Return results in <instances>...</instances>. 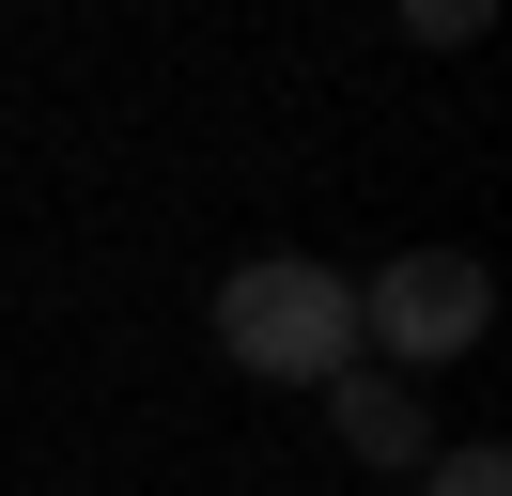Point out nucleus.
<instances>
[{"label": "nucleus", "mask_w": 512, "mask_h": 496, "mask_svg": "<svg viewBox=\"0 0 512 496\" xmlns=\"http://www.w3.org/2000/svg\"><path fill=\"white\" fill-rule=\"evenodd\" d=\"M218 357L264 372V388H342V372H357V279L311 264V248L233 264L218 279Z\"/></svg>", "instance_id": "1"}, {"label": "nucleus", "mask_w": 512, "mask_h": 496, "mask_svg": "<svg viewBox=\"0 0 512 496\" xmlns=\"http://www.w3.org/2000/svg\"><path fill=\"white\" fill-rule=\"evenodd\" d=\"M481 326H497V279L466 248H388L357 279V357H388V372H450Z\"/></svg>", "instance_id": "2"}, {"label": "nucleus", "mask_w": 512, "mask_h": 496, "mask_svg": "<svg viewBox=\"0 0 512 496\" xmlns=\"http://www.w3.org/2000/svg\"><path fill=\"white\" fill-rule=\"evenodd\" d=\"M326 419H342L357 465H419V403H404V372H342V388H326Z\"/></svg>", "instance_id": "3"}, {"label": "nucleus", "mask_w": 512, "mask_h": 496, "mask_svg": "<svg viewBox=\"0 0 512 496\" xmlns=\"http://www.w3.org/2000/svg\"><path fill=\"white\" fill-rule=\"evenodd\" d=\"M419 496H512V450H435V481Z\"/></svg>", "instance_id": "4"}]
</instances>
